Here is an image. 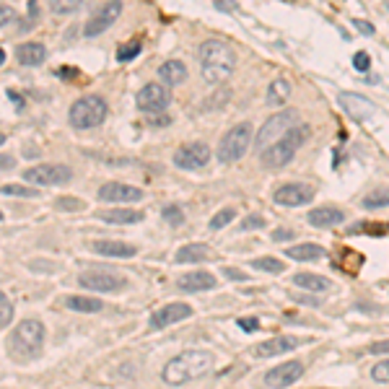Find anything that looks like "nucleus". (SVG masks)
<instances>
[{
    "label": "nucleus",
    "mask_w": 389,
    "mask_h": 389,
    "mask_svg": "<svg viewBox=\"0 0 389 389\" xmlns=\"http://www.w3.org/2000/svg\"><path fill=\"white\" fill-rule=\"evenodd\" d=\"M190 314H192L190 304H182V301H177V304H166V307H161L159 311L151 314V330L172 327V325H177V322H182V319H187Z\"/></svg>",
    "instance_id": "obj_17"
},
{
    "label": "nucleus",
    "mask_w": 389,
    "mask_h": 389,
    "mask_svg": "<svg viewBox=\"0 0 389 389\" xmlns=\"http://www.w3.org/2000/svg\"><path fill=\"white\" fill-rule=\"evenodd\" d=\"M304 343H307L304 337L278 335L257 345V348H254V355H257V358H275V355H283V353H288V351H296V348H301Z\"/></svg>",
    "instance_id": "obj_14"
},
{
    "label": "nucleus",
    "mask_w": 389,
    "mask_h": 389,
    "mask_svg": "<svg viewBox=\"0 0 389 389\" xmlns=\"http://www.w3.org/2000/svg\"><path fill=\"white\" fill-rule=\"evenodd\" d=\"M369 353H374V355L389 353V340H379V343H374L372 348H369Z\"/></svg>",
    "instance_id": "obj_45"
},
{
    "label": "nucleus",
    "mask_w": 389,
    "mask_h": 389,
    "mask_svg": "<svg viewBox=\"0 0 389 389\" xmlns=\"http://www.w3.org/2000/svg\"><path fill=\"white\" fill-rule=\"evenodd\" d=\"M65 307L73 309V311H89V314H94V311H101V309H104V304H101L99 299H86V296H68V299H65Z\"/></svg>",
    "instance_id": "obj_29"
},
{
    "label": "nucleus",
    "mask_w": 389,
    "mask_h": 389,
    "mask_svg": "<svg viewBox=\"0 0 389 389\" xmlns=\"http://www.w3.org/2000/svg\"><path fill=\"white\" fill-rule=\"evenodd\" d=\"M210 161V148L205 143H187L174 154V163L179 169H203Z\"/></svg>",
    "instance_id": "obj_15"
},
{
    "label": "nucleus",
    "mask_w": 389,
    "mask_h": 389,
    "mask_svg": "<svg viewBox=\"0 0 389 389\" xmlns=\"http://www.w3.org/2000/svg\"><path fill=\"white\" fill-rule=\"evenodd\" d=\"M205 260H213V249L208 244H184L177 252L174 263H205Z\"/></svg>",
    "instance_id": "obj_24"
},
{
    "label": "nucleus",
    "mask_w": 389,
    "mask_h": 389,
    "mask_svg": "<svg viewBox=\"0 0 389 389\" xmlns=\"http://www.w3.org/2000/svg\"><path fill=\"white\" fill-rule=\"evenodd\" d=\"M10 319H13V304H10L8 296L0 291V330H3V327H8Z\"/></svg>",
    "instance_id": "obj_36"
},
{
    "label": "nucleus",
    "mask_w": 389,
    "mask_h": 389,
    "mask_svg": "<svg viewBox=\"0 0 389 389\" xmlns=\"http://www.w3.org/2000/svg\"><path fill=\"white\" fill-rule=\"evenodd\" d=\"M223 275L226 278H231V281H244L247 275L242 270H236V267H223Z\"/></svg>",
    "instance_id": "obj_47"
},
{
    "label": "nucleus",
    "mask_w": 389,
    "mask_h": 389,
    "mask_svg": "<svg viewBox=\"0 0 389 389\" xmlns=\"http://www.w3.org/2000/svg\"><path fill=\"white\" fill-rule=\"evenodd\" d=\"M293 286H299L304 291H317V293H322V291H330L332 283L327 281V278H322V275H314V272H296L293 275Z\"/></svg>",
    "instance_id": "obj_27"
},
{
    "label": "nucleus",
    "mask_w": 389,
    "mask_h": 389,
    "mask_svg": "<svg viewBox=\"0 0 389 389\" xmlns=\"http://www.w3.org/2000/svg\"><path fill=\"white\" fill-rule=\"evenodd\" d=\"M161 216L166 223H172V226H179L182 221H184V213H182L179 205H166V208L161 210Z\"/></svg>",
    "instance_id": "obj_37"
},
{
    "label": "nucleus",
    "mask_w": 389,
    "mask_h": 389,
    "mask_svg": "<svg viewBox=\"0 0 389 389\" xmlns=\"http://www.w3.org/2000/svg\"><path fill=\"white\" fill-rule=\"evenodd\" d=\"M309 223L317 228H332V226H340L345 221V213L340 208H314L309 213Z\"/></svg>",
    "instance_id": "obj_20"
},
{
    "label": "nucleus",
    "mask_w": 389,
    "mask_h": 389,
    "mask_svg": "<svg viewBox=\"0 0 389 389\" xmlns=\"http://www.w3.org/2000/svg\"><path fill=\"white\" fill-rule=\"evenodd\" d=\"M13 18H16L13 8H8V6H0V27H6V24H10Z\"/></svg>",
    "instance_id": "obj_44"
},
{
    "label": "nucleus",
    "mask_w": 389,
    "mask_h": 389,
    "mask_svg": "<svg viewBox=\"0 0 389 389\" xmlns=\"http://www.w3.org/2000/svg\"><path fill=\"white\" fill-rule=\"evenodd\" d=\"M372 379H374V381H379V384H389V358H387V361L374 363Z\"/></svg>",
    "instance_id": "obj_38"
},
{
    "label": "nucleus",
    "mask_w": 389,
    "mask_h": 389,
    "mask_svg": "<svg viewBox=\"0 0 389 389\" xmlns=\"http://www.w3.org/2000/svg\"><path fill=\"white\" fill-rule=\"evenodd\" d=\"M314 198V187H309L304 182H288V184H281L272 200L278 205H286V208H299V205H307L309 200Z\"/></svg>",
    "instance_id": "obj_11"
},
{
    "label": "nucleus",
    "mask_w": 389,
    "mask_h": 389,
    "mask_svg": "<svg viewBox=\"0 0 389 389\" xmlns=\"http://www.w3.org/2000/svg\"><path fill=\"white\" fill-rule=\"evenodd\" d=\"M304 372H307V366L301 361H286V363H278L275 369H270V372L265 374V387L270 389H286L291 387V384H296V381L304 376Z\"/></svg>",
    "instance_id": "obj_10"
},
{
    "label": "nucleus",
    "mask_w": 389,
    "mask_h": 389,
    "mask_svg": "<svg viewBox=\"0 0 389 389\" xmlns=\"http://www.w3.org/2000/svg\"><path fill=\"white\" fill-rule=\"evenodd\" d=\"M213 369V355L205 353V351H184V353L174 355L172 361L163 366V381L169 387H179V384H187V381H195L200 376Z\"/></svg>",
    "instance_id": "obj_2"
},
{
    "label": "nucleus",
    "mask_w": 389,
    "mask_h": 389,
    "mask_svg": "<svg viewBox=\"0 0 389 389\" xmlns=\"http://www.w3.org/2000/svg\"><path fill=\"white\" fill-rule=\"evenodd\" d=\"M296 125H301V117L296 109H286V112H278V115H272L263 127H260V133L254 135V145H257V151H265V148H270L275 140H281L288 130H293Z\"/></svg>",
    "instance_id": "obj_6"
},
{
    "label": "nucleus",
    "mask_w": 389,
    "mask_h": 389,
    "mask_svg": "<svg viewBox=\"0 0 389 389\" xmlns=\"http://www.w3.org/2000/svg\"><path fill=\"white\" fill-rule=\"evenodd\" d=\"M6 63V52H3V50H0V65Z\"/></svg>",
    "instance_id": "obj_51"
},
{
    "label": "nucleus",
    "mask_w": 389,
    "mask_h": 389,
    "mask_svg": "<svg viewBox=\"0 0 389 389\" xmlns=\"http://www.w3.org/2000/svg\"><path fill=\"white\" fill-rule=\"evenodd\" d=\"M159 78H161L163 86H179V83L187 81V68L179 60H166L159 68Z\"/></svg>",
    "instance_id": "obj_22"
},
{
    "label": "nucleus",
    "mask_w": 389,
    "mask_h": 389,
    "mask_svg": "<svg viewBox=\"0 0 389 389\" xmlns=\"http://www.w3.org/2000/svg\"><path fill=\"white\" fill-rule=\"evenodd\" d=\"M265 226V216H247L244 223H242V231H252V228H263Z\"/></svg>",
    "instance_id": "obj_40"
},
{
    "label": "nucleus",
    "mask_w": 389,
    "mask_h": 389,
    "mask_svg": "<svg viewBox=\"0 0 389 389\" xmlns=\"http://www.w3.org/2000/svg\"><path fill=\"white\" fill-rule=\"evenodd\" d=\"M198 60H200V75L208 83H223L236 68L234 50L226 42H221V39L203 42L198 52Z\"/></svg>",
    "instance_id": "obj_1"
},
{
    "label": "nucleus",
    "mask_w": 389,
    "mask_h": 389,
    "mask_svg": "<svg viewBox=\"0 0 389 389\" xmlns=\"http://www.w3.org/2000/svg\"><path fill=\"white\" fill-rule=\"evenodd\" d=\"M252 143V125L249 122H239L228 130L226 135L218 143V159L223 163H234L239 159H244L247 148Z\"/></svg>",
    "instance_id": "obj_7"
},
{
    "label": "nucleus",
    "mask_w": 389,
    "mask_h": 389,
    "mask_svg": "<svg viewBox=\"0 0 389 389\" xmlns=\"http://www.w3.org/2000/svg\"><path fill=\"white\" fill-rule=\"evenodd\" d=\"M0 195H6V198H36L39 192L34 187H27V184H3Z\"/></svg>",
    "instance_id": "obj_31"
},
{
    "label": "nucleus",
    "mask_w": 389,
    "mask_h": 389,
    "mask_svg": "<svg viewBox=\"0 0 389 389\" xmlns=\"http://www.w3.org/2000/svg\"><path fill=\"white\" fill-rule=\"evenodd\" d=\"M288 96H291V83L286 81V78H275V81L267 86V104L270 107H283L286 101H288Z\"/></svg>",
    "instance_id": "obj_28"
},
{
    "label": "nucleus",
    "mask_w": 389,
    "mask_h": 389,
    "mask_svg": "<svg viewBox=\"0 0 389 389\" xmlns=\"http://www.w3.org/2000/svg\"><path fill=\"white\" fill-rule=\"evenodd\" d=\"M57 208L60 210H81L83 203L81 200H75V198H60L57 200Z\"/></svg>",
    "instance_id": "obj_41"
},
{
    "label": "nucleus",
    "mask_w": 389,
    "mask_h": 389,
    "mask_svg": "<svg viewBox=\"0 0 389 389\" xmlns=\"http://www.w3.org/2000/svg\"><path fill=\"white\" fill-rule=\"evenodd\" d=\"M78 283L89 291H99V293H109V291H119L125 286V278H119L115 272L107 270H89L78 275Z\"/></svg>",
    "instance_id": "obj_13"
},
{
    "label": "nucleus",
    "mask_w": 389,
    "mask_h": 389,
    "mask_svg": "<svg viewBox=\"0 0 389 389\" xmlns=\"http://www.w3.org/2000/svg\"><path fill=\"white\" fill-rule=\"evenodd\" d=\"M252 267L254 270H263V272H283L286 270V263L278 260V257H254L252 260Z\"/></svg>",
    "instance_id": "obj_30"
},
{
    "label": "nucleus",
    "mask_w": 389,
    "mask_h": 389,
    "mask_svg": "<svg viewBox=\"0 0 389 389\" xmlns=\"http://www.w3.org/2000/svg\"><path fill=\"white\" fill-rule=\"evenodd\" d=\"M218 278L213 272H205V270H195V272H187V275H182L179 278V288L187 291V293H198V291H210L216 288Z\"/></svg>",
    "instance_id": "obj_18"
},
{
    "label": "nucleus",
    "mask_w": 389,
    "mask_h": 389,
    "mask_svg": "<svg viewBox=\"0 0 389 389\" xmlns=\"http://www.w3.org/2000/svg\"><path fill=\"white\" fill-rule=\"evenodd\" d=\"M3 143H6V135H3V133H0V145H3Z\"/></svg>",
    "instance_id": "obj_52"
},
{
    "label": "nucleus",
    "mask_w": 389,
    "mask_h": 389,
    "mask_svg": "<svg viewBox=\"0 0 389 389\" xmlns=\"http://www.w3.org/2000/svg\"><path fill=\"white\" fill-rule=\"evenodd\" d=\"M140 50H143L140 39H133V42H127V45H122L117 50V60H119V63H127V60L138 57V54H140Z\"/></svg>",
    "instance_id": "obj_33"
},
{
    "label": "nucleus",
    "mask_w": 389,
    "mask_h": 389,
    "mask_svg": "<svg viewBox=\"0 0 389 389\" xmlns=\"http://www.w3.org/2000/svg\"><path fill=\"white\" fill-rule=\"evenodd\" d=\"M24 179L31 182V184L54 187V184H68L73 179V172L65 163H36V166L24 172Z\"/></svg>",
    "instance_id": "obj_8"
},
{
    "label": "nucleus",
    "mask_w": 389,
    "mask_h": 389,
    "mask_svg": "<svg viewBox=\"0 0 389 389\" xmlns=\"http://www.w3.org/2000/svg\"><path fill=\"white\" fill-rule=\"evenodd\" d=\"M389 205V190H379L369 195V198H363V208L369 210H376V208H387Z\"/></svg>",
    "instance_id": "obj_34"
},
{
    "label": "nucleus",
    "mask_w": 389,
    "mask_h": 389,
    "mask_svg": "<svg viewBox=\"0 0 389 389\" xmlns=\"http://www.w3.org/2000/svg\"><path fill=\"white\" fill-rule=\"evenodd\" d=\"M239 327H242L244 332H257V330H260V322L254 317H244V319H239Z\"/></svg>",
    "instance_id": "obj_42"
},
{
    "label": "nucleus",
    "mask_w": 389,
    "mask_h": 389,
    "mask_svg": "<svg viewBox=\"0 0 389 389\" xmlns=\"http://www.w3.org/2000/svg\"><path fill=\"white\" fill-rule=\"evenodd\" d=\"M172 104V94L161 83H145L140 94H138V109L145 115H156Z\"/></svg>",
    "instance_id": "obj_9"
},
{
    "label": "nucleus",
    "mask_w": 389,
    "mask_h": 389,
    "mask_svg": "<svg viewBox=\"0 0 389 389\" xmlns=\"http://www.w3.org/2000/svg\"><path fill=\"white\" fill-rule=\"evenodd\" d=\"M353 65H355V71L366 73V71H369V68H372V57H369V54H366V52H355Z\"/></svg>",
    "instance_id": "obj_39"
},
{
    "label": "nucleus",
    "mask_w": 389,
    "mask_h": 389,
    "mask_svg": "<svg viewBox=\"0 0 389 389\" xmlns=\"http://www.w3.org/2000/svg\"><path fill=\"white\" fill-rule=\"evenodd\" d=\"M151 122L154 125H169V117H156V115H151Z\"/></svg>",
    "instance_id": "obj_50"
},
{
    "label": "nucleus",
    "mask_w": 389,
    "mask_h": 389,
    "mask_svg": "<svg viewBox=\"0 0 389 389\" xmlns=\"http://www.w3.org/2000/svg\"><path fill=\"white\" fill-rule=\"evenodd\" d=\"M91 249L101 257H119V260H125V257H133L135 254V247L127 244V242H94Z\"/></svg>",
    "instance_id": "obj_21"
},
{
    "label": "nucleus",
    "mask_w": 389,
    "mask_h": 389,
    "mask_svg": "<svg viewBox=\"0 0 389 389\" xmlns=\"http://www.w3.org/2000/svg\"><path fill=\"white\" fill-rule=\"evenodd\" d=\"M81 3L83 0H50V8H52L54 16H68V13H73Z\"/></svg>",
    "instance_id": "obj_32"
},
{
    "label": "nucleus",
    "mask_w": 389,
    "mask_h": 389,
    "mask_svg": "<svg viewBox=\"0 0 389 389\" xmlns=\"http://www.w3.org/2000/svg\"><path fill=\"white\" fill-rule=\"evenodd\" d=\"M107 101L96 96V94H89V96H81L78 101H73L71 107V125L78 127V130H89V127H99L104 119H107Z\"/></svg>",
    "instance_id": "obj_5"
},
{
    "label": "nucleus",
    "mask_w": 389,
    "mask_h": 389,
    "mask_svg": "<svg viewBox=\"0 0 389 389\" xmlns=\"http://www.w3.org/2000/svg\"><path fill=\"white\" fill-rule=\"evenodd\" d=\"M307 135H309V127L307 125H296L293 130H288L281 140H275L270 148H265L263 163L267 166V169H281V166L291 163L293 161V156H296V151L304 145Z\"/></svg>",
    "instance_id": "obj_4"
},
{
    "label": "nucleus",
    "mask_w": 389,
    "mask_h": 389,
    "mask_svg": "<svg viewBox=\"0 0 389 389\" xmlns=\"http://www.w3.org/2000/svg\"><path fill=\"white\" fill-rule=\"evenodd\" d=\"M13 166H16V159H13V156L0 154V169H13Z\"/></svg>",
    "instance_id": "obj_48"
},
{
    "label": "nucleus",
    "mask_w": 389,
    "mask_h": 389,
    "mask_svg": "<svg viewBox=\"0 0 389 389\" xmlns=\"http://www.w3.org/2000/svg\"><path fill=\"white\" fill-rule=\"evenodd\" d=\"M16 60L21 65H42L47 60V50L39 42H27V45L16 47Z\"/></svg>",
    "instance_id": "obj_23"
},
{
    "label": "nucleus",
    "mask_w": 389,
    "mask_h": 389,
    "mask_svg": "<svg viewBox=\"0 0 389 389\" xmlns=\"http://www.w3.org/2000/svg\"><path fill=\"white\" fill-rule=\"evenodd\" d=\"M99 218L104 223H140V221H143V213H140V210H130V208H117V210H101Z\"/></svg>",
    "instance_id": "obj_26"
},
{
    "label": "nucleus",
    "mask_w": 389,
    "mask_h": 389,
    "mask_svg": "<svg viewBox=\"0 0 389 389\" xmlns=\"http://www.w3.org/2000/svg\"><path fill=\"white\" fill-rule=\"evenodd\" d=\"M286 257L296 260V263H317V260L327 257V252L325 247L319 244H296L291 247V249H286Z\"/></svg>",
    "instance_id": "obj_25"
},
{
    "label": "nucleus",
    "mask_w": 389,
    "mask_h": 389,
    "mask_svg": "<svg viewBox=\"0 0 389 389\" xmlns=\"http://www.w3.org/2000/svg\"><path fill=\"white\" fill-rule=\"evenodd\" d=\"M234 218H236V210H234V208H223V210H218L216 216H213V221H210V228H213V231H218V228L228 226V223H231Z\"/></svg>",
    "instance_id": "obj_35"
},
{
    "label": "nucleus",
    "mask_w": 389,
    "mask_h": 389,
    "mask_svg": "<svg viewBox=\"0 0 389 389\" xmlns=\"http://www.w3.org/2000/svg\"><path fill=\"white\" fill-rule=\"evenodd\" d=\"M293 231H291V228H275V231H272V242H288V239H293Z\"/></svg>",
    "instance_id": "obj_43"
},
{
    "label": "nucleus",
    "mask_w": 389,
    "mask_h": 389,
    "mask_svg": "<svg viewBox=\"0 0 389 389\" xmlns=\"http://www.w3.org/2000/svg\"><path fill=\"white\" fill-rule=\"evenodd\" d=\"M353 27L358 29L361 34H369V36L374 34V27H372V24H369V21H361V18H355V21H353Z\"/></svg>",
    "instance_id": "obj_46"
},
{
    "label": "nucleus",
    "mask_w": 389,
    "mask_h": 389,
    "mask_svg": "<svg viewBox=\"0 0 389 389\" xmlns=\"http://www.w3.org/2000/svg\"><path fill=\"white\" fill-rule=\"evenodd\" d=\"M96 198L101 203H138L143 198V190H138L133 184H122V182H107L99 187V195Z\"/></svg>",
    "instance_id": "obj_16"
},
{
    "label": "nucleus",
    "mask_w": 389,
    "mask_h": 389,
    "mask_svg": "<svg viewBox=\"0 0 389 389\" xmlns=\"http://www.w3.org/2000/svg\"><path fill=\"white\" fill-rule=\"evenodd\" d=\"M340 104H343V109L353 119H369L374 112H376V107H374L372 101L358 96V94H343V96H340Z\"/></svg>",
    "instance_id": "obj_19"
},
{
    "label": "nucleus",
    "mask_w": 389,
    "mask_h": 389,
    "mask_svg": "<svg viewBox=\"0 0 389 389\" xmlns=\"http://www.w3.org/2000/svg\"><path fill=\"white\" fill-rule=\"evenodd\" d=\"M0 221H3V213H0Z\"/></svg>",
    "instance_id": "obj_53"
},
{
    "label": "nucleus",
    "mask_w": 389,
    "mask_h": 389,
    "mask_svg": "<svg viewBox=\"0 0 389 389\" xmlns=\"http://www.w3.org/2000/svg\"><path fill=\"white\" fill-rule=\"evenodd\" d=\"M45 345V325L39 319H24L18 322L16 330L8 335V353L16 361H31L42 353Z\"/></svg>",
    "instance_id": "obj_3"
},
{
    "label": "nucleus",
    "mask_w": 389,
    "mask_h": 389,
    "mask_svg": "<svg viewBox=\"0 0 389 389\" xmlns=\"http://www.w3.org/2000/svg\"><path fill=\"white\" fill-rule=\"evenodd\" d=\"M60 75H63V78H75L78 73L73 71V68H63V71H60Z\"/></svg>",
    "instance_id": "obj_49"
},
{
    "label": "nucleus",
    "mask_w": 389,
    "mask_h": 389,
    "mask_svg": "<svg viewBox=\"0 0 389 389\" xmlns=\"http://www.w3.org/2000/svg\"><path fill=\"white\" fill-rule=\"evenodd\" d=\"M119 13H122V0H107L99 10L91 16V21L86 24V31H83V34L86 36H99L101 31H107V29L117 21Z\"/></svg>",
    "instance_id": "obj_12"
}]
</instances>
